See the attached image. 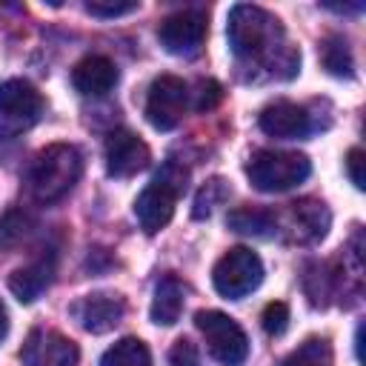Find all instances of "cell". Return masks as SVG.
<instances>
[{
  "label": "cell",
  "instance_id": "6da1fadb",
  "mask_svg": "<svg viewBox=\"0 0 366 366\" xmlns=\"http://www.w3.org/2000/svg\"><path fill=\"white\" fill-rule=\"evenodd\" d=\"M229 46L240 60H254V63H269L283 69V77H292L300 66V54L286 43L283 26L274 14H269L260 6H234L229 11L226 23Z\"/></svg>",
  "mask_w": 366,
  "mask_h": 366
},
{
  "label": "cell",
  "instance_id": "7a4b0ae2",
  "mask_svg": "<svg viewBox=\"0 0 366 366\" xmlns=\"http://www.w3.org/2000/svg\"><path fill=\"white\" fill-rule=\"evenodd\" d=\"M83 157L71 143H51L37 152L29 169V189L37 203H54L66 197L80 180Z\"/></svg>",
  "mask_w": 366,
  "mask_h": 366
},
{
  "label": "cell",
  "instance_id": "3957f363",
  "mask_svg": "<svg viewBox=\"0 0 366 366\" xmlns=\"http://www.w3.org/2000/svg\"><path fill=\"white\" fill-rule=\"evenodd\" d=\"M186 180H189V172L183 166L166 163L154 174V180L140 192V197L134 200V214H137V223L146 234L160 232L172 220L177 197L186 189Z\"/></svg>",
  "mask_w": 366,
  "mask_h": 366
},
{
  "label": "cell",
  "instance_id": "277c9868",
  "mask_svg": "<svg viewBox=\"0 0 366 366\" xmlns=\"http://www.w3.org/2000/svg\"><path fill=\"white\" fill-rule=\"evenodd\" d=\"M312 172V163L300 152H274V149H260L249 157L246 174L254 189L260 192H286L303 183Z\"/></svg>",
  "mask_w": 366,
  "mask_h": 366
},
{
  "label": "cell",
  "instance_id": "5b68a950",
  "mask_svg": "<svg viewBox=\"0 0 366 366\" xmlns=\"http://www.w3.org/2000/svg\"><path fill=\"white\" fill-rule=\"evenodd\" d=\"M194 326L200 329L209 355L223 366H240L249 355V340L240 323L217 309H203L194 315Z\"/></svg>",
  "mask_w": 366,
  "mask_h": 366
},
{
  "label": "cell",
  "instance_id": "8992f818",
  "mask_svg": "<svg viewBox=\"0 0 366 366\" xmlns=\"http://www.w3.org/2000/svg\"><path fill=\"white\" fill-rule=\"evenodd\" d=\"M260 280H263V263L246 246L229 249L212 269V283H214L217 295H223L229 300H240V297L252 295L260 286Z\"/></svg>",
  "mask_w": 366,
  "mask_h": 366
},
{
  "label": "cell",
  "instance_id": "52a82bcc",
  "mask_svg": "<svg viewBox=\"0 0 366 366\" xmlns=\"http://www.w3.org/2000/svg\"><path fill=\"white\" fill-rule=\"evenodd\" d=\"M43 114V94L20 77L0 83V134H17Z\"/></svg>",
  "mask_w": 366,
  "mask_h": 366
},
{
  "label": "cell",
  "instance_id": "ba28073f",
  "mask_svg": "<svg viewBox=\"0 0 366 366\" xmlns=\"http://www.w3.org/2000/svg\"><path fill=\"white\" fill-rule=\"evenodd\" d=\"M189 106V89L180 77L174 74H160L152 80L149 94H146V120L157 129V132H169L174 129Z\"/></svg>",
  "mask_w": 366,
  "mask_h": 366
},
{
  "label": "cell",
  "instance_id": "9c48e42d",
  "mask_svg": "<svg viewBox=\"0 0 366 366\" xmlns=\"http://www.w3.org/2000/svg\"><path fill=\"white\" fill-rule=\"evenodd\" d=\"M206 14L186 9V11H174L169 17H163L160 29H157V40L169 54L177 57H192L200 51L203 40H206Z\"/></svg>",
  "mask_w": 366,
  "mask_h": 366
},
{
  "label": "cell",
  "instance_id": "30bf717a",
  "mask_svg": "<svg viewBox=\"0 0 366 366\" xmlns=\"http://www.w3.org/2000/svg\"><path fill=\"white\" fill-rule=\"evenodd\" d=\"M20 360L23 366H77L80 349L57 329H31L20 349Z\"/></svg>",
  "mask_w": 366,
  "mask_h": 366
},
{
  "label": "cell",
  "instance_id": "8fae6325",
  "mask_svg": "<svg viewBox=\"0 0 366 366\" xmlns=\"http://www.w3.org/2000/svg\"><path fill=\"white\" fill-rule=\"evenodd\" d=\"M152 160L149 146L129 129H117L106 137V169L112 177H132Z\"/></svg>",
  "mask_w": 366,
  "mask_h": 366
},
{
  "label": "cell",
  "instance_id": "7c38bea8",
  "mask_svg": "<svg viewBox=\"0 0 366 366\" xmlns=\"http://www.w3.org/2000/svg\"><path fill=\"white\" fill-rule=\"evenodd\" d=\"M71 315L77 317V323L92 332V335H103V332H112L123 315H126V303L120 295H112V292H94V295H86L80 297L74 306H71Z\"/></svg>",
  "mask_w": 366,
  "mask_h": 366
},
{
  "label": "cell",
  "instance_id": "4fadbf2b",
  "mask_svg": "<svg viewBox=\"0 0 366 366\" xmlns=\"http://www.w3.org/2000/svg\"><path fill=\"white\" fill-rule=\"evenodd\" d=\"M260 129L269 137H280V140H292V137H303L309 132V114L303 106L289 103V100H274L260 112Z\"/></svg>",
  "mask_w": 366,
  "mask_h": 366
},
{
  "label": "cell",
  "instance_id": "5bb4252c",
  "mask_svg": "<svg viewBox=\"0 0 366 366\" xmlns=\"http://www.w3.org/2000/svg\"><path fill=\"white\" fill-rule=\"evenodd\" d=\"M71 83L86 97H103L117 83V66L103 54H89L71 69Z\"/></svg>",
  "mask_w": 366,
  "mask_h": 366
},
{
  "label": "cell",
  "instance_id": "9a60e30c",
  "mask_svg": "<svg viewBox=\"0 0 366 366\" xmlns=\"http://www.w3.org/2000/svg\"><path fill=\"white\" fill-rule=\"evenodd\" d=\"M51 274H54V254H43L40 260L17 269L9 277V289L14 292V297L20 303H31V300H37L49 289Z\"/></svg>",
  "mask_w": 366,
  "mask_h": 366
},
{
  "label": "cell",
  "instance_id": "2e32d148",
  "mask_svg": "<svg viewBox=\"0 0 366 366\" xmlns=\"http://www.w3.org/2000/svg\"><path fill=\"white\" fill-rule=\"evenodd\" d=\"M289 217H292L295 237L300 243L320 240L329 232V223H332V214H329L326 203H320V200H297V203H292Z\"/></svg>",
  "mask_w": 366,
  "mask_h": 366
},
{
  "label": "cell",
  "instance_id": "e0dca14e",
  "mask_svg": "<svg viewBox=\"0 0 366 366\" xmlns=\"http://www.w3.org/2000/svg\"><path fill=\"white\" fill-rule=\"evenodd\" d=\"M183 303H186V289L177 277H163L154 289V297H152V320L157 326H172L177 323L180 312H183Z\"/></svg>",
  "mask_w": 366,
  "mask_h": 366
},
{
  "label": "cell",
  "instance_id": "ac0fdd59",
  "mask_svg": "<svg viewBox=\"0 0 366 366\" xmlns=\"http://www.w3.org/2000/svg\"><path fill=\"white\" fill-rule=\"evenodd\" d=\"M229 226L240 234H254V237H269L277 229V217L269 209H257V206H243L234 209L229 214Z\"/></svg>",
  "mask_w": 366,
  "mask_h": 366
},
{
  "label": "cell",
  "instance_id": "d6986e66",
  "mask_svg": "<svg viewBox=\"0 0 366 366\" xmlns=\"http://www.w3.org/2000/svg\"><path fill=\"white\" fill-rule=\"evenodd\" d=\"M100 366H152V355L140 337H123L106 349Z\"/></svg>",
  "mask_w": 366,
  "mask_h": 366
},
{
  "label": "cell",
  "instance_id": "ffe728a7",
  "mask_svg": "<svg viewBox=\"0 0 366 366\" xmlns=\"http://www.w3.org/2000/svg\"><path fill=\"white\" fill-rule=\"evenodd\" d=\"M320 60H323V66H326L329 74H335V77H352L355 60H352L349 43H346L340 34H332V37L323 40V46H320Z\"/></svg>",
  "mask_w": 366,
  "mask_h": 366
},
{
  "label": "cell",
  "instance_id": "44dd1931",
  "mask_svg": "<svg viewBox=\"0 0 366 366\" xmlns=\"http://www.w3.org/2000/svg\"><path fill=\"white\" fill-rule=\"evenodd\" d=\"M280 366H332V346L323 337H309Z\"/></svg>",
  "mask_w": 366,
  "mask_h": 366
},
{
  "label": "cell",
  "instance_id": "7402d4cb",
  "mask_svg": "<svg viewBox=\"0 0 366 366\" xmlns=\"http://www.w3.org/2000/svg\"><path fill=\"white\" fill-rule=\"evenodd\" d=\"M220 200H226V186H223V180H209L203 189H200V194L194 197V217H209L212 214V209L220 203Z\"/></svg>",
  "mask_w": 366,
  "mask_h": 366
},
{
  "label": "cell",
  "instance_id": "603a6c76",
  "mask_svg": "<svg viewBox=\"0 0 366 366\" xmlns=\"http://www.w3.org/2000/svg\"><path fill=\"white\" fill-rule=\"evenodd\" d=\"M263 329L269 332V335H283L286 332V326H289V306L283 303V300H274V303H266V309H263Z\"/></svg>",
  "mask_w": 366,
  "mask_h": 366
},
{
  "label": "cell",
  "instance_id": "cb8c5ba5",
  "mask_svg": "<svg viewBox=\"0 0 366 366\" xmlns=\"http://www.w3.org/2000/svg\"><path fill=\"white\" fill-rule=\"evenodd\" d=\"M169 366H203L197 346H194L189 337L174 340V346L169 349Z\"/></svg>",
  "mask_w": 366,
  "mask_h": 366
},
{
  "label": "cell",
  "instance_id": "d4e9b609",
  "mask_svg": "<svg viewBox=\"0 0 366 366\" xmlns=\"http://www.w3.org/2000/svg\"><path fill=\"white\" fill-rule=\"evenodd\" d=\"M223 97V89L217 80H200L197 83V97H194V109L197 112H206V109H214Z\"/></svg>",
  "mask_w": 366,
  "mask_h": 366
},
{
  "label": "cell",
  "instance_id": "484cf974",
  "mask_svg": "<svg viewBox=\"0 0 366 366\" xmlns=\"http://www.w3.org/2000/svg\"><path fill=\"white\" fill-rule=\"evenodd\" d=\"M137 3H86V11L94 14V17H120V14H129L134 11Z\"/></svg>",
  "mask_w": 366,
  "mask_h": 366
},
{
  "label": "cell",
  "instance_id": "4316f807",
  "mask_svg": "<svg viewBox=\"0 0 366 366\" xmlns=\"http://www.w3.org/2000/svg\"><path fill=\"white\" fill-rule=\"evenodd\" d=\"M346 172H349V180L355 183V189H363V152L360 149H349L346 154Z\"/></svg>",
  "mask_w": 366,
  "mask_h": 366
},
{
  "label": "cell",
  "instance_id": "83f0119b",
  "mask_svg": "<svg viewBox=\"0 0 366 366\" xmlns=\"http://www.w3.org/2000/svg\"><path fill=\"white\" fill-rule=\"evenodd\" d=\"M6 332H9V312H6V306L0 300V340L6 337Z\"/></svg>",
  "mask_w": 366,
  "mask_h": 366
}]
</instances>
